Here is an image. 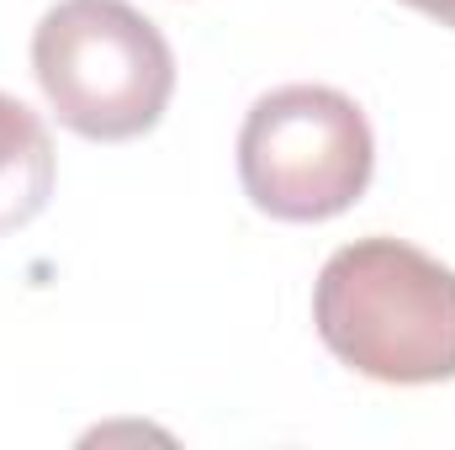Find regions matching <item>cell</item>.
<instances>
[{
	"label": "cell",
	"instance_id": "cell-1",
	"mask_svg": "<svg viewBox=\"0 0 455 450\" xmlns=\"http://www.w3.org/2000/svg\"><path fill=\"white\" fill-rule=\"evenodd\" d=\"M313 324L344 366L371 382H451L455 270L403 238H355L318 270Z\"/></svg>",
	"mask_w": 455,
	"mask_h": 450
},
{
	"label": "cell",
	"instance_id": "cell-2",
	"mask_svg": "<svg viewBox=\"0 0 455 450\" xmlns=\"http://www.w3.org/2000/svg\"><path fill=\"white\" fill-rule=\"evenodd\" d=\"M32 69L59 122L96 143L148 133L175 91L164 32L127 0H59L32 32Z\"/></svg>",
	"mask_w": 455,
	"mask_h": 450
},
{
	"label": "cell",
	"instance_id": "cell-3",
	"mask_svg": "<svg viewBox=\"0 0 455 450\" xmlns=\"http://www.w3.org/2000/svg\"><path fill=\"white\" fill-rule=\"evenodd\" d=\"M376 170L365 112L329 85H281L259 96L238 133V175L259 213L323 223L349 213Z\"/></svg>",
	"mask_w": 455,
	"mask_h": 450
},
{
	"label": "cell",
	"instance_id": "cell-4",
	"mask_svg": "<svg viewBox=\"0 0 455 450\" xmlns=\"http://www.w3.org/2000/svg\"><path fill=\"white\" fill-rule=\"evenodd\" d=\"M53 197V138L27 101L0 91V238L27 228Z\"/></svg>",
	"mask_w": 455,
	"mask_h": 450
},
{
	"label": "cell",
	"instance_id": "cell-5",
	"mask_svg": "<svg viewBox=\"0 0 455 450\" xmlns=\"http://www.w3.org/2000/svg\"><path fill=\"white\" fill-rule=\"evenodd\" d=\"M403 5H413V11H424V16H435V21L455 27V0H403Z\"/></svg>",
	"mask_w": 455,
	"mask_h": 450
}]
</instances>
